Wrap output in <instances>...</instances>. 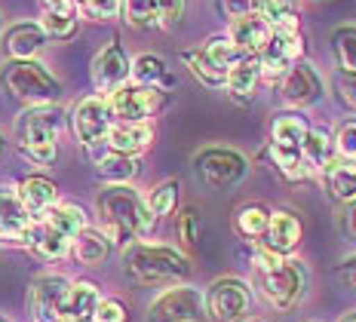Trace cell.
Wrapping results in <instances>:
<instances>
[{"mask_svg":"<svg viewBox=\"0 0 356 322\" xmlns=\"http://www.w3.org/2000/svg\"><path fill=\"white\" fill-rule=\"evenodd\" d=\"M102 218V234L111 243H132V239H145L154 230V215L145 206V200L138 197V191L132 184H108L95 200Z\"/></svg>","mask_w":356,"mask_h":322,"instance_id":"1","label":"cell"},{"mask_svg":"<svg viewBox=\"0 0 356 322\" xmlns=\"http://www.w3.org/2000/svg\"><path fill=\"white\" fill-rule=\"evenodd\" d=\"M123 267L136 282L160 286V282H181L191 276V261L172 245L132 243L123 252Z\"/></svg>","mask_w":356,"mask_h":322,"instance_id":"2","label":"cell"},{"mask_svg":"<svg viewBox=\"0 0 356 322\" xmlns=\"http://www.w3.org/2000/svg\"><path fill=\"white\" fill-rule=\"evenodd\" d=\"M3 86L13 99H19L28 108L56 104V99L62 95V83L37 62H10L3 68Z\"/></svg>","mask_w":356,"mask_h":322,"instance_id":"3","label":"cell"},{"mask_svg":"<svg viewBox=\"0 0 356 322\" xmlns=\"http://www.w3.org/2000/svg\"><path fill=\"white\" fill-rule=\"evenodd\" d=\"M206 295L194 286H172L160 291L147 307V322H206Z\"/></svg>","mask_w":356,"mask_h":322,"instance_id":"4","label":"cell"},{"mask_svg":"<svg viewBox=\"0 0 356 322\" xmlns=\"http://www.w3.org/2000/svg\"><path fill=\"white\" fill-rule=\"evenodd\" d=\"M258 289L277 310H292L307 291V271H304L301 261L286 258V264L277 271L258 273Z\"/></svg>","mask_w":356,"mask_h":322,"instance_id":"5","label":"cell"},{"mask_svg":"<svg viewBox=\"0 0 356 322\" xmlns=\"http://www.w3.org/2000/svg\"><path fill=\"white\" fill-rule=\"evenodd\" d=\"M111 114L117 123H147L157 111H163L166 104V92L154 86H138V83H126L117 92L108 95Z\"/></svg>","mask_w":356,"mask_h":322,"instance_id":"6","label":"cell"},{"mask_svg":"<svg viewBox=\"0 0 356 322\" xmlns=\"http://www.w3.org/2000/svg\"><path fill=\"white\" fill-rule=\"evenodd\" d=\"M111 126H114V114L105 95H86L71 108V132L86 151L108 138Z\"/></svg>","mask_w":356,"mask_h":322,"instance_id":"7","label":"cell"},{"mask_svg":"<svg viewBox=\"0 0 356 322\" xmlns=\"http://www.w3.org/2000/svg\"><path fill=\"white\" fill-rule=\"evenodd\" d=\"M65 126V114L58 104H37V108H25L16 120V145H56L58 132Z\"/></svg>","mask_w":356,"mask_h":322,"instance_id":"8","label":"cell"},{"mask_svg":"<svg viewBox=\"0 0 356 322\" xmlns=\"http://www.w3.org/2000/svg\"><path fill=\"white\" fill-rule=\"evenodd\" d=\"M74 282L65 273H43L34 280L31 295H28V304H31L34 322H65V304L71 298Z\"/></svg>","mask_w":356,"mask_h":322,"instance_id":"9","label":"cell"},{"mask_svg":"<svg viewBox=\"0 0 356 322\" xmlns=\"http://www.w3.org/2000/svg\"><path fill=\"white\" fill-rule=\"evenodd\" d=\"M249 163L246 156L234 147H206V151L197 154V172L209 187H234L236 182H243Z\"/></svg>","mask_w":356,"mask_h":322,"instance_id":"10","label":"cell"},{"mask_svg":"<svg viewBox=\"0 0 356 322\" xmlns=\"http://www.w3.org/2000/svg\"><path fill=\"white\" fill-rule=\"evenodd\" d=\"M206 307L215 322H240L252 307V291L243 280L225 276V280H215L206 291Z\"/></svg>","mask_w":356,"mask_h":322,"instance_id":"11","label":"cell"},{"mask_svg":"<svg viewBox=\"0 0 356 322\" xmlns=\"http://www.w3.org/2000/svg\"><path fill=\"white\" fill-rule=\"evenodd\" d=\"M304 52V37L301 31H273L270 43L264 47V52L258 56L261 62V77L264 80H283L289 71H292L295 62H301Z\"/></svg>","mask_w":356,"mask_h":322,"instance_id":"12","label":"cell"},{"mask_svg":"<svg viewBox=\"0 0 356 322\" xmlns=\"http://www.w3.org/2000/svg\"><path fill=\"white\" fill-rule=\"evenodd\" d=\"M89 77L99 92H117L120 86H126V80L132 77V58L126 56V49L120 47V40H111L99 56L92 58Z\"/></svg>","mask_w":356,"mask_h":322,"instance_id":"13","label":"cell"},{"mask_svg":"<svg viewBox=\"0 0 356 322\" xmlns=\"http://www.w3.org/2000/svg\"><path fill=\"white\" fill-rule=\"evenodd\" d=\"M280 99L292 108H310L323 99V77L310 62H295L292 71L280 80Z\"/></svg>","mask_w":356,"mask_h":322,"instance_id":"14","label":"cell"},{"mask_svg":"<svg viewBox=\"0 0 356 322\" xmlns=\"http://www.w3.org/2000/svg\"><path fill=\"white\" fill-rule=\"evenodd\" d=\"M34 224H37L34 215L25 209L19 191L0 187V239H10V243H25Z\"/></svg>","mask_w":356,"mask_h":322,"instance_id":"15","label":"cell"},{"mask_svg":"<svg viewBox=\"0 0 356 322\" xmlns=\"http://www.w3.org/2000/svg\"><path fill=\"white\" fill-rule=\"evenodd\" d=\"M227 37L236 43V49H240L243 56H261L264 47L270 43V37H273V28H270V22H267L264 16L252 13V16H243V19L231 22Z\"/></svg>","mask_w":356,"mask_h":322,"instance_id":"16","label":"cell"},{"mask_svg":"<svg viewBox=\"0 0 356 322\" xmlns=\"http://www.w3.org/2000/svg\"><path fill=\"white\" fill-rule=\"evenodd\" d=\"M43 40H47V34H43L40 25L19 22L3 34V49L13 62H34V56L43 49Z\"/></svg>","mask_w":356,"mask_h":322,"instance_id":"17","label":"cell"},{"mask_svg":"<svg viewBox=\"0 0 356 322\" xmlns=\"http://www.w3.org/2000/svg\"><path fill=\"white\" fill-rule=\"evenodd\" d=\"M154 141V126L151 123H114L108 132V145L114 154L136 156L151 147Z\"/></svg>","mask_w":356,"mask_h":322,"instance_id":"18","label":"cell"},{"mask_svg":"<svg viewBox=\"0 0 356 322\" xmlns=\"http://www.w3.org/2000/svg\"><path fill=\"white\" fill-rule=\"evenodd\" d=\"M25 245L34 255H40L43 261H58V258H65V255L71 252L74 239H68L62 230H56L53 224L37 221L31 227V234H28V239H25Z\"/></svg>","mask_w":356,"mask_h":322,"instance_id":"19","label":"cell"},{"mask_svg":"<svg viewBox=\"0 0 356 322\" xmlns=\"http://www.w3.org/2000/svg\"><path fill=\"white\" fill-rule=\"evenodd\" d=\"M298 243H301V221L295 218L292 212H286V209L283 212H273L270 215V227H267V234H264L267 249L286 255V252H292Z\"/></svg>","mask_w":356,"mask_h":322,"instance_id":"20","label":"cell"},{"mask_svg":"<svg viewBox=\"0 0 356 322\" xmlns=\"http://www.w3.org/2000/svg\"><path fill=\"white\" fill-rule=\"evenodd\" d=\"M310 132L307 117L298 114V111H286V114H277L270 123V145L280 147H304V138Z\"/></svg>","mask_w":356,"mask_h":322,"instance_id":"21","label":"cell"},{"mask_svg":"<svg viewBox=\"0 0 356 322\" xmlns=\"http://www.w3.org/2000/svg\"><path fill=\"white\" fill-rule=\"evenodd\" d=\"M258 80H261V62H258V56H243L240 62L227 71V86L225 89L234 95L236 102H249L252 95H255Z\"/></svg>","mask_w":356,"mask_h":322,"instance_id":"22","label":"cell"},{"mask_svg":"<svg viewBox=\"0 0 356 322\" xmlns=\"http://www.w3.org/2000/svg\"><path fill=\"white\" fill-rule=\"evenodd\" d=\"M19 197L31 215H47L58 200V187L43 175H31L19 184Z\"/></svg>","mask_w":356,"mask_h":322,"instance_id":"23","label":"cell"},{"mask_svg":"<svg viewBox=\"0 0 356 322\" xmlns=\"http://www.w3.org/2000/svg\"><path fill=\"white\" fill-rule=\"evenodd\" d=\"M99 304H102V291H99V286H95V282L80 280V282H74L71 298H68V304H65L62 319H74V322H92L95 310H99Z\"/></svg>","mask_w":356,"mask_h":322,"instance_id":"24","label":"cell"},{"mask_svg":"<svg viewBox=\"0 0 356 322\" xmlns=\"http://www.w3.org/2000/svg\"><path fill=\"white\" fill-rule=\"evenodd\" d=\"M132 80L138 86H154V89H163V92L175 83L166 62L160 56H154V52H142L138 58H132Z\"/></svg>","mask_w":356,"mask_h":322,"instance_id":"25","label":"cell"},{"mask_svg":"<svg viewBox=\"0 0 356 322\" xmlns=\"http://www.w3.org/2000/svg\"><path fill=\"white\" fill-rule=\"evenodd\" d=\"M323 175H325V191L332 197L341 200V203H353L356 200V160L338 156Z\"/></svg>","mask_w":356,"mask_h":322,"instance_id":"26","label":"cell"},{"mask_svg":"<svg viewBox=\"0 0 356 322\" xmlns=\"http://www.w3.org/2000/svg\"><path fill=\"white\" fill-rule=\"evenodd\" d=\"M111 245H114V243H111V239L102 234V230L86 227L83 234L74 239L71 255L80 261V264H86V267H99V264H105V261H108Z\"/></svg>","mask_w":356,"mask_h":322,"instance_id":"27","label":"cell"},{"mask_svg":"<svg viewBox=\"0 0 356 322\" xmlns=\"http://www.w3.org/2000/svg\"><path fill=\"white\" fill-rule=\"evenodd\" d=\"M335 138L329 136V129H310L307 132V138H304V147H301V154H304V160H307V166L314 169V172H325L335 163Z\"/></svg>","mask_w":356,"mask_h":322,"instance_id":"28","label":"cell"},{"mask_svg":"<svg viewBox=\"0 0 356 322\" xmlns=\"http://www.w3.org/2000/svg\"><path fill=\"white\" fill-rule=\"evenodd\" d=\"M181 62L188 65V71L194 74V77H197L203 86H209V89L227 86V71L218 68V65H215L203 49H188V52H181Z\"/></svg>","mask_w":356,"mask_h":322,"instance_id":"29","label":"cell"},{"mask_svg":"<svg viewBox=\"0 0 356 322\" xmlns=\"http://www.w3.org/2000/svg\"><path fill=\"white\" fill-rule=\"evenodd\" d=\"M270 215L273 212L267 206H261V203H246V206L236 209L234 227H236V234H240V236L258 239V236L267 234V227H270Z\"/></svg>","mask_w":356,"mask_h":322,"instance_id":"30","label":"cell"},{"mask_svg":"<svg viewBox=\"0 0 356 322\" xmlns=\"http://www.w3.org/2000/svg\"><path fill=\"white\" fill-rule=\"evenodd\" d=\"M43 221L53 224L56 230H62L68 239H77L86 230V212H83V206H77V203H58V206H53L47 215H43Z\"/></svg>","mask_w":356,"mask_h":322,"instance_id":"31","label":"cell"},{"mask_svg":"<svg viewBox=\"0 0 356 322\" xmlns=\"http://www.w3.org/2000/svg\"><path fill=\"white\" fill-rule=\"evenodd\" d=\"M99 175L105 178L108 184H129L132 178L138 175V160L136 156H126V154H105L99 163H95Z\"/></svg>","mask_w":356,"mask_h":322,"instance_id":"32","label":"cell"},{"mask_svg":"<svg viewBox=\"0 0 356 322\" xmlns=\"http://www.w3.org/2000/svg\"><path fill=\"white\" fill-rule=\"evenodd\" d=\"M267 151H270L273 166L283 172L289 182H301V178H307L310 172H314V169L307 166V160H304V154L298 151V147H280V145H270Z\"/></svg>","mask_w":356,"mask_h":322,"instance_id":"33","label":"cell"},{"mask_svg":"<svg viewBox=\"0 0 356 322\" xmlns=\"http://www.w3.org/2000/svg\"><path fill=\"white\" fill-rule=\"evenodd\" d=\"M332 52L341 74H356V28L353 25H341L332 34Z\"/></svg>","mask_w":356,"mask_h":322,"instance_id":"34","label":"cell"},{"mask_svg":"<svg viewBox=\"0 0 356 322\" xmlns=\"http://www.w3.org/2000/svg\"><path fill=\"white\" fill-rule=\"evenodd\" d=\"M200 49H203L206 56H209L212 62L218 65V68H225V71H231L234 65L243 58V52L236 49V43H234L227 34H215V37H209V40H206Z\"/></svg>","mask_w":356,"mask_h":322,"instance_id":"35","label":"cell"},{"mask_svg":"<svg viewBox=\"0 0 356 322\" xmlns=\"http://www.w3.org/2000/svg\"><path fill=\"white\" fill-rule=\"evenodd\" d=\"M120 16L132 28H154L157 25V0H120Z\"/></svg>","mask_w":356,"mask_h":322,"instance_id":"36","label":"cell"},{"mask_svg":"<svg viewBox=\"0 0 356 322\" xmlns=\"http://www.w3.org/2000/svg\"><path fill=\"white\" fill-rule=\"evenodd\" d=\"M145 206L151 209L154 218H163V215L175 212V206H178V182H163V184H157L145 197Z\"/></svg>","mask_w":356,"mask_h":322,"instance_id":"37","label":"cell"},{"mask_svg":"<svg viewBox=\"0 0 356 322\" xmlns=\"http://www.w3.org/2000/svg\"><path fill=\"white\" fill-rule=\"evenodd\" d=\"M40 28L53 40H68L77 31V13H43Z\"/></svg>","mask_w":356,"mask_h":322,"instance_id":"38","label":"cell"},{"mask_svg":"<svg viewBox=\"0 0 356 322\" xmlns=\"http://www.w3.org/2000/svg\"><path fill=\"white\" fill-rule=\"evenodd\" d=\"M255 13L277 25L289 16H298V0H255Z\"/></svg>","mask_w":356,"mask_h":322,"instance_id":"39","label":"cell"},{"mask_svg":"<svg viewBox=\"0 0 356 322\" xmlns=\"http://www.w3.org/2000/svg\"><path fill=\"white\" fill-rule=\"evenodd\" d=\"M175 234L181 239L184 249H194L197 239H200V215L197 209H181V215H178V224H175Z\"/></svg>","mask_w":356,"mask_h":322,"instance_id":"40","label":"cell"},{"mask_svg":"<svg viewBox=\"0 0 356 322\" xmlns=\"http://www.w3.org/2000/svg\"><path fill=\"white\" fill-rule=\"evenodd\" d=\"M77 10H83V16L89 19H117L120 16V0H80Z\"/></svg>","mask_w":356,"mask_h":322,"instance_id":"41","label":"cell"},{"mask_svg":"<svg viewBox=\"0 0 356 322\" xmlns=\"http://www.w3.org/2000/svg\"><path fill=\"white\" fill-rule=\"evenodd\" d=\"M184 10H188V0H157V25L175 28L184 19Z\"/></svg>","mask_w":356,"mask_h":322,"instance_id":"42","label":"cell"},{"mask_svg":"<svg viewBox=\"0 0 356 322\" xmlns=\"http://www.w3.org/2000/svg\"><path fill=\"white\" fill-rule=\"evenodd\" d=\"M335 147L344 160H356V120H347V123L338 126L335 132Z\"/></svg>","mask_w":356,"mask_h":322,"instance_id":"43","label":"cell"},{"mask_svg":"<svg viewBox=\"0 0 356 322\" xmlns=\"http://www.w3.org/2000/svg\"><path fill=\"white\" fill-rule=\"evenodd\" d=\"M215 6H218L221 19H227V22H236L255 13V0H215Z\"/></svg>","mask_w":356,"mask_h":322,"instance_id":"44","label":"cell"},{"mask_svg":"<svg viewBox=\"0 0 356 322\" xmlns=\"http://www.w3.org/2000/svg\"><path fill=\"white\" fill-rule=\"evenodd\" d=\"M92 322H126V307L117 298H102L99 310H95Z\"/></svg>","mask_w":356,"mask_h":322,"instance_id":"45","label":"cell"},{"mask_svg":"<svg viewBox=\"0 0 356 322\" xmlns=\"http://www.w3.org/2000/svg\"><path fill=\"white\" fill-rule=\"evenodd\" d=\"M335 95L344 108L356 111V74H338L335 77Z\"/></svg>","mask_w":356,"mask_h":322,"instance_id":"46","label":"cell"},{"mask_svg":"<svg viewBox=\"0 0 356 322\" xmlns=\"http://www.w3.org/2000/svg\"><path fill=\"white\" fill-rule=\"evenodd\" d=\"M19 154L25 156L28 163H34V166H49V163L56 160L58 147L56 145H28V147H19Z\"/></svg>","mask_w":356,"mask_h":322,"instance_id":"47","label":"cell"},{"mask_svg":"<svg viewBox=\"0 0 356 322\" xmlns=\"http://www.w3.org/2000/svg\"><path fill=\"white\" fill-rule=\"evenodd\" d=\"M283 264H286V255L267 249V245H258L255 249V273H270V271H277V267H283Z\"/></svg>","mask_w":356,"mask_h":322,"instance_id":"48","label":"cell"},{"mask_svg":"<svg viewBox=\"0 0 356 322\" xmlns=\"http://www.w3.org/2000/svg\"><path fill=\"white\" fill-rule=\"evenodd\" d=\"M344 227H347V234H350V236H356V200H353V203H347Z\"/></svg>","mask_w":356,"mask_h":322,"instance_id":"49","label":"cell"},{"mask_svg":"<svg viewBox=\"0 0 356 322\" xmlns=\"http://www.w3.org/2000/svg\"><path fill=\"white\" fill-rule=\"evenodd\" d=\"M341 322H356V310H350V313H344V316H341Z\"/></svg>","mask_w":356,"mask_h":322,"instance_id":"50","label":"cell"},{"mask_svg":"<svg viewBox=\"0 0 356 322\" xmlns=\"http://www.w3.org/2000/svg\"><path fill=\"white\" fill-rule=\"evenodd\" d=\"M0 151H3V136H0Z\"/></svg>","mask_w":356,"mask_h":322,"instance_id":"51","label":"cell"},{"mask_svg":"<svg viewBox=\"0 0 356 322\" xmlns=\"http://www.w3.org/2000/svg\"><path fill=\"white\" fill-rule=\"evenodd\" d=\"M0 322H10V319H3V316H0Z\"/></svg>","mask_w":356,"mask_h":322,"instance_id":"52","label":"cell"},{"mask_svg":"<svg viewBox=\"0 0 356 322\" xmlns=\"http://www.w3.org/2000/svg\"><path fill=\"white\" fill-rule=\"evenodd\" d=\"M246 322H258V319H246Z\"/></svg>","mask_w":356,"mask_h":322,"instance_id":"53","label":"cell"}]
</instances>
